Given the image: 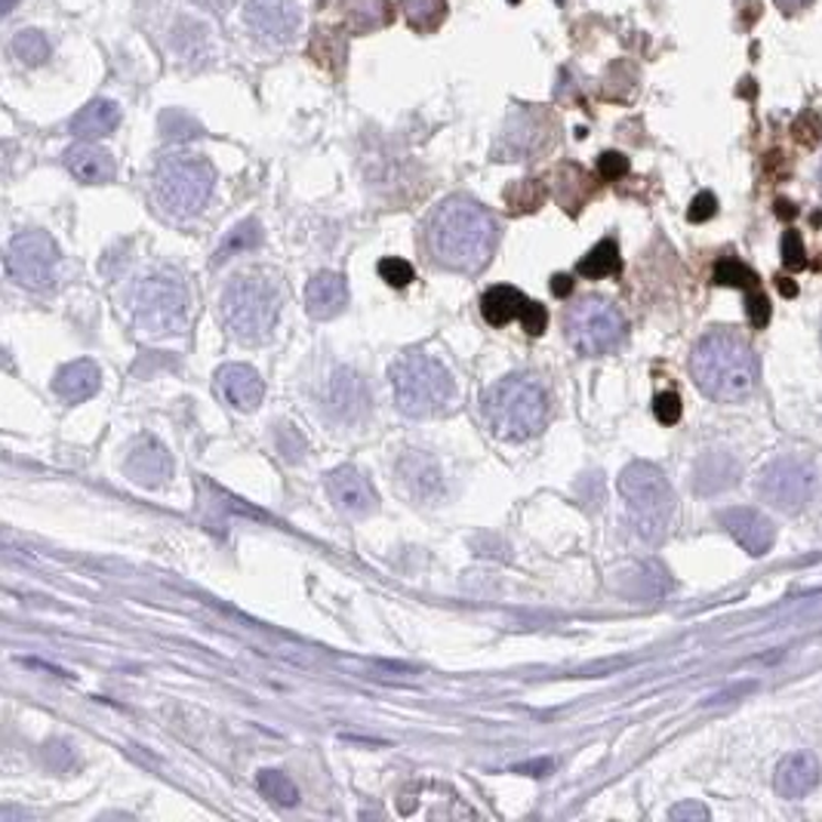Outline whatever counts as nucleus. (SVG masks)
<instances>
[{"label": "nucleus", "mask_w": 822, "mask_h": 822, "mask_svg": "<svg viewBox=\"0 0 822 822\" xmlns=\"http://www.w3.org/2000/svg\"><path fill=\"white\" fill-rule=\"evenodd\" d=\"M263 244V225L256 222V219H244V222H237L232 232L222 237V244H219L216 256H213V263H225V259H232L237 253H247V249H256Z\"/></svg>", "instance_id": "27"}, {"label": "nucleus", "mask_w": 822, "mask_h": 822, "mask_svg": "<svg viewBox=\"0 0 822 822\" xmlns=\"http://www.w3.org/2000/svg\"><path fill=\"white\" fill-rule=\"evenodd\" d=\"M745 314H748V321L755 330H764V326L770 324V299L764 293H752L745 299Z\"/></svg>", "instance_id": "37"}, {"label": "nucleus", "mask_w": 822, "mask_h": 822, "mask_svg": "<svg viewBox=\"0 0 822 822\" xmlns=\"http://www.w3.org/2000/svg\"><path fill=\"white\" fill-rule=\"evenodd\" d=\"M130 306H133V321L142 336L164 340L186 326L188 290L179 275L157 268L136 284Z\"/></svg>", "instance_id": "7"}, {"label": "nucleus", "mask_w": 822, "mask_h": 822, "mask_svg": "<svg viewBox=\"0 0 822 822\" xmlns=\"http://www.w3.org/2000/svg\"><path fill=\"white\" fill-rule=\"evenodd\" d=\"M499 241V222L493 213L475 198L456 195L437 203L425 222V247L429 256L447 271L478 275L490 263Z\"/></svg>", "instance_id": "1"}, {"label": "nucleus", "mask_w": 822, "mask_h": 822, "mask_svg": "<svg viewBox=\"0 0 822 822\" xmlns=\"http://www.w3.org/2000/svg\"><path fill=\"white\" fill-rule=\"evenodd\" d=\"M65 167L84 186H105V182L114 179V157L105 148L90 145V142H80L75 148H68L65 152Z\"/></svg>", "instance_id": "22"}, {"label": "nucleus", "mask_w": 822, "mask_h": 822, "mask_svg": "<svg viewBox=\"0 0 822 822\" xmlns=\"http://www.w3.org/2000/svg\"><path fill=\"white\" fill-rule=\"evenodd\" d=\"M714 213H718V201H714V195L712 191H702V195H697L693 203H690L687 219H690V222H709Z\"/></svg>", "instance_id": "39"}, {"label": "nucleus", "mask_w": 822, "mask_h": 822, "mask_svg": "<svg viewBox=\"0 0 822 822\" xmlns=\"http://www.w3.org/2000/svg\"><path fill=\"white\" fill-rule=\"evenodd\" d=\"M99 386H102V370H99V364L90 360V357L65 364L63 370L56 373V379H53V391L68 403L90 401L96 391H99Z\"/></svg>", "instance_id": "21"}, {"label": "nucleus", "mask_w": 822, "mask_h": 822, "mask_svg": "<svg viewBox=\"0 0 822 822\" xmlns=\"http://www.w3.org/2000/svg\"><path fill=\"white\" fill-rule=\"evenodd\" d=\"M576 271L589 280H601V278H613V275H620L622 256H620V247H616V241H610V237H607V241H601L598 247H591L589 256H582V259H579Z\"/></svg>", "instance_id": "26"}, {"label": "nucleus", "mask_w": 822, "mask_h": 822, "mask_svg": "<svg viewBox=\"0 0 822 822\" xmlns=\"http://www.w3.org/2000/svg\"><path fill=\"white\" fill-rule=\"evenodd\" d=\"M712 278L721 287H743V290L758 284V275L752 268H745L743 263H736V259H721V263L714 265Z\"/></svg>", "instance_id": "32"}, {"label": "nucleus", "mask_w": 822, "mask_h": 822, "mask_svg": "<svg viewBox=\"0 0 822 822\" xmlns=\"http://www.w3.org/2000/svg\"><path fill=\"white\" fill-rule=\"evenodd\" d=\"M782 265H786L789 271H801V268H807L804 237L798 232L782 234Z\"/></svg>", "instance_id": "34"}, {"label": "nucleus", "mask_w": 822, "mask_h": 822, "mask_svg": "<svg viewBox=\"0 0 822 822\" xmlns=\"http://www.w3.org/2000/svg\"><path fill=\"white\" fill-rule=\"evenodd\" d=\"M598 173L604 176L607 182L622 179L629 173V157L620 155V152H604V155L598 157Z\"/></svg>", "instance_id": "38"}, {"label": "nucleus", "mask_w": 822, "mask_h": 822, "mask_svg": "<svg viewBox=\"0 0 822 822\" xmlns=\"http://www.w3.org/2000/svg\"><path fill=\"white\" fill-rule=\"evenodd\" d=\"M481 413L490 432L502 441H530L543 432L548 395L536 376L509 373L484 391Z\"/></svg>", "instance_id": "3"}, {"label": "nucleus", "mask_w": 822, "mask_h": 822, "mask_svg": "<svg viewBox=\"0 0 822 822\" xmlns=\"http://www.w3.org/2000/svg\"><path fill=\"white\" fill-rule=\"evenodd\" d=\"M216 186V170L198 155H170L157 164L155 198L170 216L201 213Z\"/></svg>", "instance_id": "8"}, {"label": "nucleus", "mask_w": 822, "mask_h": 822, "mask_svg": "<svg viewBox=\"0 0 822 822\" xmlns=\"http://www.w3.org/2000/svg\"><path fill=\"white\" fill-rule=\"evenodd\" d=\"M545 198V186L540 179H524V182H518L506 191V201L512 207L514 213H533Z\"/></svg>", "instance_id": "31"}, {"label": "nucleus", "mask_w": 822, "mask_h": 822, "mask_svg": "<svg viewBox=\"0 0 822 822\" xmlns=\"http://www.w3.org/2000/svg\"><path fill=\"white\" fill-rule=\"evenodd\" d=\"M244 22L259 44L280 47V44H290V37L296 34L299 10L293 7V0H247Z\"/></svg>", "instance_id": "13"}, {"label": "nucleus", "mask_w": 822, "mask_h": 822, "mask_svg": "<svg viewBox=\"0 0 822 822\" xmlns=\"http://www.w3.org/2000/svg\"><path fill=\"white\" fill-rule=\"evenodd\" d=\"M776 287H779V293L789 296V299H791V296H798V284H795V280L779 278V280H776Z\"/></svg>", "instance_id": "43"}, {"label": "nucleus", "mask_w": 822, "mask_h": 822, "mask_svg": "<svg viewBox=\"0 0 822 822\" xmlns=\"http://www.w3.org/2000/svg\"><path fill=\"white\" fill-rule=\"evenodd\" d=\"M817 484H820V475L810 463L798 456H782L764 468L758 493L779 512H801L817 493Z\"/></svg>", "instance_id": "10"}, {"label": "nucleus", "mask_w": 822, "mask_h": 822, "mask_svg": "<svg viewBox=\"0 0 822 822\" xmlns=\"http://www.w3.org/2000/svg\"><path fill=\"white\" fill-rule=\"evenodd\" d=\"M548 145V118L540 111L521 109L502 130L497 145L499 160H530Z\"/></svg>", "instance_id": "14"}, {"label": "nucleus", "mask_w": 822, "mask_h": 822, "mask_svg": "<svg viewBox=\"0 0 822 822\" xmlns=\"http://www.w3.org/2000/svg\"><path fill=\"white\" fill-rule=\"evenodd\" d=\"M552 293L558 296V299L574 293V278H570V275H555V278H552Z\"/></svg>", "instance_id": "41"}, {"label": "nucleus", "mask_w": 822, "mask_h": 822, "mask_svg": "<svg viewBox=\"0 0 822 822\" xmlns=\"http://www.w3.org/2000/svg\"><path fill=\"white\" fill-rule=\"evenodd\" d=\"M684 407L681 398L675 395V391H663V395H656V401H653V416L663 422V425H675V422L681 420Z\"/></svg>", "instance_id": "35"}, {"label": "nucleus", "mask_w": 822, "mask_h": 822, "mask_svg": "<svg viewBox=\"0 0 822 822\" xmlns=\"http://www.w3.org/2000/svg\"><path fill=\"white\" fill-rule=\"evenodd\" d=\"M256 786H259V791H263L268 801H275V804H299V789H296V782L287 774H280V770H263L259 779H256Z\"/></svg>", "instance_id": "29"}, {"label": "nucleus", "mask_w": 822, "mask_h": 822, "mask_svg": "<svg viewBox=\"0 0 822 822\" xmlns=\"http://www.w3.org/2000/svg\"><path fill=\"white\" fill-rule=\"evenodd\" d=\"M326 493L336 502V509L352 518H367L379 509V497L373 484L355 466H340L326 475Z\"/></svg>", "instance_id": "15"}, {"label": "nucleus", "mask_w": 822, "mask_h": 822, "mask_svg": "<svg viewBox=\"0 0 822 822\" xmlns=\"http://www.w3.org/2000/svg\"><path fill=\"white\" fill-rule=\"evenodd\" d=\"M625 318L622 311L601 296H586L564 314V333L579 355L601 357L620 348L625 340Z\"/></svg>", "instance_id": "9"}, {"label": "nucleus", "mask_w": 822, "mask_h": 822, "mask_svg": "<svg viewBox=\"0 0 822 822\" xmlns=\"http://www.w3.org/2000/svg\"><path fill=\"white\" fill-rule=\"evenodd\" d=\"M388 382L395 391L398 410L413 420L437 416L456 401V382L451 370L425 352H403L388 367Z\"/></svg>", "instance_id": "4"}, {"label": "nucleus", "mask_w": 822, "mask_h": 822, "mask_svg": "<svg viewBox=\"0 0 822 822\" xmlns=\"http://www.w3.org/2000/svg\"><path fill=\"white\" fill-rule=\"evenodd\" d=\"M379 278L386 280L388 287H407L410 280H413V265L407 263V259H398V256H388L379 263Z\"/></svg>", "instance_id": "33"}, {"label": "nucleus", "mask_w": 822, "mask_h": 822, "mask_svg": "<svg viewBox=\"0 0 822 822\" xmlns=\"http://www.w3.org/2000/svg\"><path fill=\"white\" fill-rule=\"evenodd\" d=\"M124 471L126 478L140 484V487H160V484H167L173 478L170 451L157 437H136L130 453H126Z\"/></svg>", "instance_id": "16"}, {"label": "nucleus", "mask_w": 822, "mask_h": 822, "mask_svg": "<svg viewBox=\"0 0 822 822\" xmlns=\"http://www.w3.org/2000/svg\"><path fill=\"white\" fill-rule=\"evenodd\" d=\"M118 124H121V105L111 102V99H93L90 105H84V109L71 118V126H68V130H71L75 140L93 142L114 133Z\"/></svg>", "instance_id": "24"}, {"label": "nucleus", "mask_w": 822, "mask_h": 822, "mask_svg": "<svg viewBox=\"0 0 822 822\" xmlns=\"http://www.w3.org/2000/svg\"><path fill=\"white\" fill-rule=\"evenodd\" d=\"M348 306V284L336 271H318L306 287V311L314 321H330Z\"/></svg>", "instance_id": "20"}, {"label": "nucleus", "mask_w": 822, "mask_h": 822, "mask_svg": "<svg viewBox=\"0 0 822 822\" xmlns=\"http://www.w3.org/2000/svg\"><path fill=\"white\" fill-rule=\"evenodd\" d=\"M718 521L752 558L767 555L776 540L774 521L767 514H760L758 509H724L718 514Z\"/></svg>", "instance_id": "17"}, {"label": "nucleus", "mask_w": 822, "mask_h": 822, "mask_svg": "<svg viewBox=\"0 0 822 822\" xmlns=\"http://www.w3.org/2000/svg\"><path fill=\"white\" fill-rule=\"evenodd\" d=\"M620 493L629 506V521L644 543H663L675 514V490L653 463L622 468Z\"/></svg>", "instance_id": "6"}, {"label": "nucleus", "mask_w": 822, "mask_h": 822, "mask_svg": "<svg viewBox=\"0 0 822 822\" xmlns=\"http://www.w3.org/2000/svg\"><path fill=\"white\" fill-rule=\"evenodd\" d=\"M690 373L699 391L712 401L740 403L758 386V357L743 336L730 330H709L693 345Z\"/></svg>", "instance_id": "2"}, {"label": "nucleus", "mask_w": 822, "mask_h": 822, "mask_svg": "<svg viewBox=\"0 0 822 822\" xmlns=\"http://www.w3.org/2000/svg\"><path fill=\"white\" fill-rule=\"evenodd\" d=\"M280 309V293L275 280L263 271L234 275L219 296V318L237 342H265L275 330Z\"/></svg>", "instance_id": "5"}, {"label": "nucleus", "mask_w": 822, "mask_h": 822, "mask_svg": "<svg viewBox=\"0 0 822 822\" xmlns=\"http://www.w3.org/2000/svg\"><path fill=\"white\" fill-rule=\"evenodd\" d=\"M552 770V760H533V764H521L514 767V774H530V776H545Z\"/></svg>", "instance_id": "42"}, {"label": "nucleus", "mask_w": 822, "mask_h": 822, "mask_svg": "<svg viewBox=\"0 0 822 822\" xmlns=\"http://www.w3.org/2000/svg\"><path fill=\"white\" fill-rule=\"evenodd\" d=\"M216 388L219 395L232 403L234 410H244V413L256 410V407L263 403L265 395L259 373L253 370V367H247V364H225V367H219Z\"/></svg>", "instance_id": "19"}, {"label": "nucleus", "mask_w": 822, "mask_h": 822, "mask_svg": "<svg viewBox=\"0 0 822 822\" xmlns=\"http://www.w3.org/2000/svg\"><path fill=\"white\" fill-rule=\"evenodd\" d=\"M820 774V760H817L813 752H791V755H786V758L776 764V795L786 798V801H798V798H804V795L817 789Z\"/></svg>", "instance_id": "18"}, {"label": "nucleus", "mask_w": 822, "mask_h": 822, "mask_svg": "<svg viewBox=\"0 0 822 822\" xmlns=\"http://www.w3.org/2000/svg\"><path fill=\"white\" fill-rule=\"evenodd\" d=\"M13 56H16L19 63L29 65H44L49 59V41L41 32H34V29H25V32H19L13 37Z\"/></svg>", "instance_id": "30"}, {"label": "nucleus", "mask_w": 822, "mask_h": 822, "mask_svg": "<svg viewBox=\"0 0 822 822\" xmlns=\"http://www.w3.org/2000/svg\"><path fill=\"white\" fill-rule=\"evenodd\" d=\"M776 207H779V210H776V213H779V216H782V219H789V216H795V210H791V203H786V201H779V203H776Z\"/></svg>", "instance_id": "44"}, {"label": "nucleus", "mask_w": 822, "mask_h": 822, "mask_svg": "<svg viewBox=\"0 0 822 822\" xmlns=\"http://www.w3.org/2000/svg\"><path fill=\"white\" fill-rule=\"evenodd\" d=\"M718 463L724 466V463H727V456L721 459V453H712V456H706V459L699 463V468H697V475H699L697 481L699 484H697V487L702 490V493H712V484H706V481H709V478H706V468L718 466ZM712 481H714V490H721V487H727V481H733V475H724V471H712Z\"/></svg>", "instance_id": "36"}, {"label": "nucleus", "mask_w": 822, "mask_h": 822, "mask_svg": "<svg viewBox=\"0 0 822 822\" xmlns=\"http://www.w3.org/2000/svg\"><path fill=\"white\" fill-rule=\"evenodd\" d=\"M668 817H671L675 822H687V820L706 822L709 820V810H706L702 804H697V801H684V804L671 807V813H668Z\"/></svg>", "instance_id": "40"}, {"label": "nucleus", "mask_w": 822, "mask_h": 822, "mask_svg": "<svg viewBox=\"0 0 822 822\" xmlns=\"http://www.w3.org/2000/svg\"><path fill=\"white\" fill-rule=\"evenodd\" d=\"M481 314L484 321L493 326H506L512 324V321H521V326L527 330L530 336L545 333V324H548V311H545L540 302L527 299L518 287H509V284L490 287V290L484 293Z\"/></svg>", "instance_id": "12"}, {"label": "nucleus", "mask_w": 822, "mask_h": 822, "mask_svg": "<svg viewBox=\"0 0 822 822\" xmlns=\"http://www.w3.org/2000/svg\"><path fill=\"white\" fill-rule=\"evenodd\" d=\"M342 16L352 34L379 32L391 22V3L388 0H348Z\"/></svg>", "instance_id": "25"}, {"label": "nucleus", "mask_w": 822, "mask_h": 822, "mask_svg": "<svg viewBox=\"0 0 822 822\" xmlns=\"http://www.w3.org/2000/svg\"><path fill=\"white\" fill-rule=\"evenodd\" d=\"M401 13L416 32H435L447 16V0H403Z\"/></svg>", "instance_id": "28"}, {"label": "nucleus", "mask_w": 822, "mask_h": 822, "mask_svg": "<svg viewBox=\"0 0 822 822\" xmlns=\"http://www.w3.org/2000/svg\"><path fill=\"white\" fill-rule=\"evenodd\" d=\"M398 475H401V484L413 499L425 502V499H435L441 493V468L429 453H403L401 463H398Z\"/></svg>", "instance_id": "23"}, {"label": "nucleus", "mask_w": 822, "mask_h": 822, "mask_svg": "<svg viewBox=\"0 0 822 822\" xmlns=\"http://www.w3.org/2000/svg\"><path fill=\"white\" fill-rule=\"evenodd\" d=\"M56 263H59V247L47 232L41 229H29L19 232L10 247H7V271L10 278L19 280L29 290H47L56 275Z\"/></svg>", "instance_id": "11"}]
</instances>
